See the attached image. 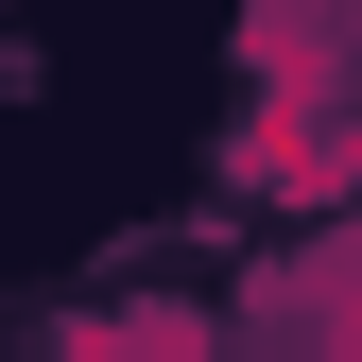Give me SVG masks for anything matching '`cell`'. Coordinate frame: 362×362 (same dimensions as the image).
Masks as SVG:
<instances>
[{
	"mask_svg": "<svg viewBox=\"0 0 362 362\" xmlns=\"http://www.w3.org/2000/svg\"><path fill=\"white\" fill-rule=\"evenodd\" d=\"M52 362H224V345L190 328V310H104V328H69Z\"/></svg>",
	"mask_w": 362,
	"mask_h": 362,
	"instance_id": "obj_1",
	"label": "cell"
}]
</instances>
